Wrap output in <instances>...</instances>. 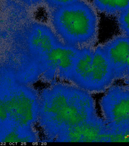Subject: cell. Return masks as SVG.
I'll use <instances>...</instances> for the list:
<instances>
[{
  "instance_id": "14",
  "label": "cell",
  "mask_w": 129,
  "mask_h": 146,
  "mask_svg": "<svg viewBox=\"0 0 129 146\" xmlns=\"http://www.w3.org/2000/svg\"><path fill=\"white\" fill-rule=\"evenodd\" d=\"M10 125L4 95L0 96V130Z\"/></svg>"
},
{
  "instance_id": "15",
  "label": "cell",
  "mask_w": 129,
  "mask_h": 146,
  "mask_svg": "<svg viewBox=\"0 0 129 146\" xmlns=\"http://www.w3.org/2000/svg\"><path fill=\"white\" fill-rule=\"evenodd\" d=\"M80 1L81 0H45L44 4L48 10H50L68 6Z\"/></svg>"
},
{
  "instance_id": "13",
  "label": "cell",
  "mask_w": 129,
  "mask_h": 146,
  "mask_svg": "<svg viewBox=\"0 0 129 146\" xmlns=\"http://www.w3.org/2000/svg\"><path fill=\"white\" fill-rule=\"evenodd\" d=\"M117 18L122 35L129 38V6L118 14Z\"/></svg>"
},
{
  "instance_id": "18",
  "label": "cell",
  "mask_w": 129,
  "mask_h": 146,
  "mask_svg": "<svg viewBox=\"0 0 129 146\" xmlns=\"http://www.w3.org/2000/svg\"><path fill=\"white\" fill-rule=\"evenodd\" d=\"M126 65H127V74H129V54L128 55V58H127Z\"/></svg>"
},
{
  "instance_id": "4",
  "label": "cell",
  "mask_w": 129,
  "mask_h": 146,
  "mask_svg": "<svg viewBox=\"0 0 129 146\" xmlns=\"http://www.w3.org/2000/svg\"><path fill=\"white\" fill-rule=\"evenodd\" d=\"M79 51L64 44L56 46L39 62L43 77L51 84L57 79L69 82Z\"/></svg>"
},
{
  "instance_id": "11",
  "label": "cell",
  "mask_w": 129,
  "mask_h": 146,
  "mask_svg": "<svg viewBox=\"0 0 129 146\" xmlns=\"http://www.w3.org/2000/svg\"><path fill=\"white\" fill-rule=\"evenodd\" d=\"M33 138L29 128L8 125L0 130V141L4 143L31 142Z\"/></svg>"
},
{
  "instance_id": "12",
  "label": "cell",
  "mask_w": 129,
  "mask_h": 146,
  "mask_svg": "<svg viewBox=\"0 0 129 146\" xmlns=\"http://www.w3.org/2000/svg\"><path fill=\"white\" fill-rule=\"evenodd\" d=\"M96 11L109 16H117L129 6V0H92Z\"/></svg>"
},
{
  "instance_id": "2",
  "label": "cell",
  "mask_w": 129,
  "mask_h": 146,
  "mask_svg": "<svg viewBox=\"0 0 129 146\" xmlns=\"http://www.w3.org/2000/svg\"><path fill=\"white\" fill-rule=\"evenodd\" d=\"M48 10L50 26L64 45L78 49L94 47L99 18L96 10L87 0Z\"/></svg>"
},
{
  "instance_id": "7",
  "label": "cell",
  "mask_w": 129,
  "mask_h": 146,
  "mask_svg": "<svg viewBox=\"0 0 129 146\" xmlns=\"http://www.w3.org/2000/svg\"><path fill=\"white\" fill-rule=\"evenodd\" d=\"M116 80L113 69L101 45L94 48L90 77L87 91L90 94L107 91Z\"/></svg>"
},
{
  "instance_id": "3",
  "label": "cell",
  "mask_w": 129,
  "mask_h": 146,
  "mask_svg": "<svg viewBox=\"0 0 129 146\" xmlns=\"http://www.w3.org/2000/svg\"><path fill=\"white\" fill-rule=\"evenodd\" d=\"M109 142H129V87L112 85L100 102Z\"/></svg>"
},
{
  "instance_id": "17",
  "label": "cell",
  "mask_w": 129,
  "mask_h": 146,
  "mask_svg": "<svg viewBox=\"0 0 129 146\" xmlns=\"http://www.w3.org/2000/svg\"><path fill=\"white\" fill-rule=\"evenodd\" d=\"M125 81V83L127 86L129 87V74H127L125 76V77L123 79Z\"/></svg>"
},
{
  "instance_id": "16",
  "label": "cell",
  "mask_w": 129,
  "mask_h": 146,
  "mask_svg": "<svg viewBox=\"0 0 129 146\" xmlns=\"http://www.w3.org/2000/svg\"><path fill=\"white\" fill-rule=\"evenodd\" d=\"M18 2L27 8H36L44 4L45 0H17Z\"/></svg>"
},
{
  "instance_id": "1",
  "label": "cell",
  "mask_w": 129,
  "mask_h": 146,
  "mask_svg": "<svg viewBox=\"0 0 129 146\" xmlns=\"http://www.w3.org/2000/svg\"><path fill=\"white\" fill-rule=\"evenodd\" d=\"M98 116L90 93L71 83H52L39 97L37 119L50 141Z\"/></svg>"
},
{
  "instance_id": "6",
  "label": "cell",
  "mask_w": 129,
  "mask_h": 146,
  "mask_svg": "<svg viewBox=\"0 0 129 146\" xmlns=\"http://www.w3.org/2000/svg\"><path fill=\"white\" fill-rule=\"evenodd\" d=\"M109 132L103 119L98 116L57 137V142H109Z\"/></svg>"
},
{
  "instance_id": "5",
  "label": "cell",
  "mask_w": 129,
  "mask_h": 146,
  "mask_svg": "<svg viewBox=\"0 0 129 146\" xmlns=\"http://www.w3.org/2000/svg\"><path fill=\"white\" fill-rule=\"evenodd\" d=\"M11 125L29 128L37 119L39 98L24 88L11 89L4 95Z\"/></svg>"
},
{
  "instance_id": "9",
  "label": "cell",
  "mask_w": 129,
  "mask_h": 146,
  "mask_svg": "<svg viewBox=\"0 0 129 146\" xmlns=\"http://www.w3.org/2000/svg\"><path fill=\"white\" fill-rule=\"evenodd\" d=\"M28 44L39 62L57 46L63 44L52 28L44 23H35L30 27Z\"/></svg>"
},
{
  "instance_id": "8",
  "label": "cell",
  "mask_w": 129,
  "mask_h": 146,
  "mask_svg": "<svg viewBox=\"0 0 129 146\" xmlns=\"http://www.w3.org/2000/svg\"><path fill=\"white\" fill-rule=\"evenodd\" d=\"M101 46L113 69L116 80L124 79L127 74L129 37L123 35L114 36Z\"/></svg>"
},
{
  "instance_id": "10",
  "label": "cell",
  "mask_w": 129,
  "mask_h": 146,
  "mask_svg": "<svg viewBox=\"0 0 129 146\" xmlns=\"http://www.w3.org/2000/svg\"><path fill=\"white\" fill-rule=\"evenodd\" d=\"M94 48L79 49L69 82L85 90H87L90 77Z\"/></svg>"
}]
</instances>
